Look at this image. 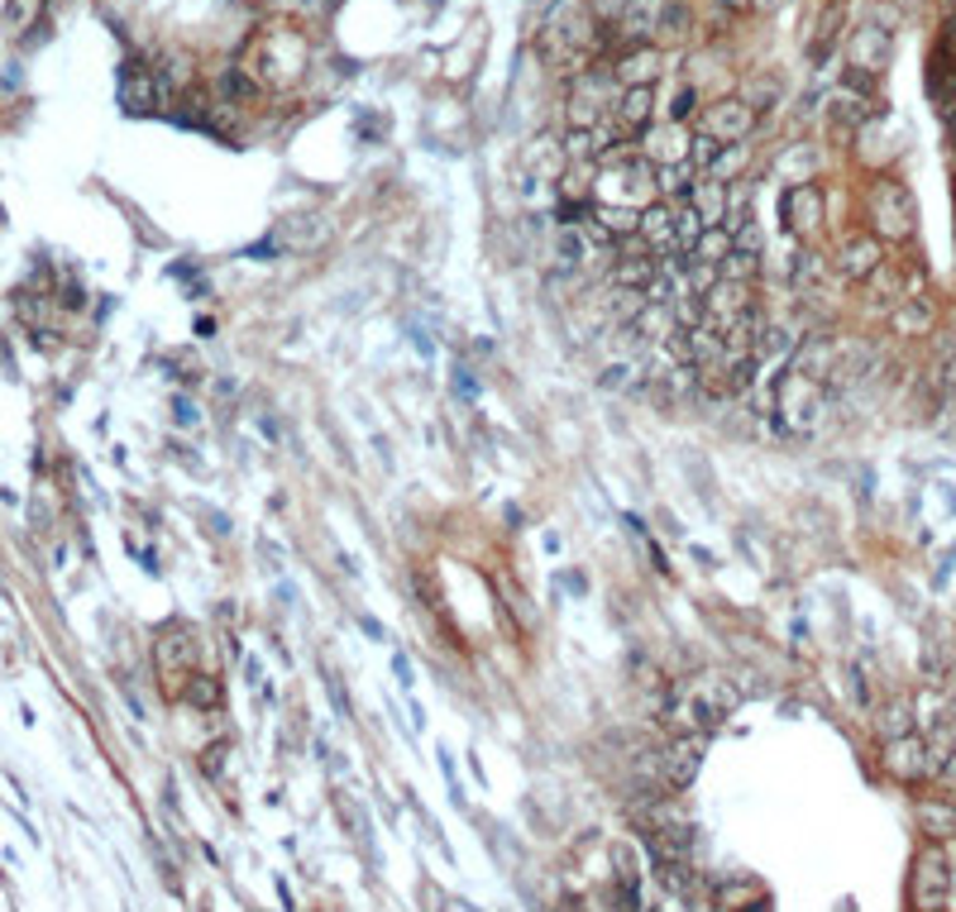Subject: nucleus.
Returning <instances> with one entry per match:
<instances>
[{"label":"nucleus","mask_w":956,"mask_h":912,"mask_svg":"<svg viewBox=\"0 0 956 912\" xmlns=\"http://www.w3.org/2000/svg\"><path fill=\"white\" fill-rule=\"evenodd\" d=\"M732 707H737V689H727L717 679H703V683L693 679L665 697V717H670L675 731H713V726H723Z\"/></svg>","instance_id":"nucleus-1"},{"label":"nucleus","mask_w":956,"mask_h":912,"mask_svg":"<svg viewBox=\"0 0 956 912\" xmlns=\"http://www.w3.org/2000/svg\"><path fill=\"white\" fill-rule=\"evenodd\" d=\"M822 402H828V382L808 378L804 368H790L775 382V402H770V416H775V430H814L822 416Z\"/></svg>","instance_id":"nucleus-2"},{"label":"nucleus","mask_w":956,"mask_h":912,"mask_svg":"<svg viewBox=\"0 0 956 912\" xmlns=\"http://www.w3.org/2000/svg\"><path fill=\"white\" fill-rule=\"evenodd\" d=\"M618 96H622V82L612 68H594L584 72L579 82L569 91V125L574 129H598L612 120V111H618Z\"/></svg>","instance_id":"nucleus-3"},{"label":"nucleus","mask_w":956,"mask_h":912,"mask_svg":"<svg viewBox=\"0 0 956 912\" xmlns=\"http://www.w3.org/2000/svg\"><path fill=\"white\" fill-rule=\"evenodd\" d=\"M947 889H952L947 851H942V845H923L919 861H913V889H909V903H913V908H942V903H947Z\"/></svg>","instance_id":"nucleus-4"},{"label":"nucleus","mask_w":956,"mask_h":912,"mask_svg":"<svg viewBox=\"0 0 956 912\" xmlns=\"http://www.w3.org/2000/svg\"><path fill=\"white\" fill-rule=\"evenodd\" d=\"M871 224L880 240H909L913 234V201L909 192L895 187V182H880L871 192Z\"/></svg>","instance_id":"nucleus-5"},{"label":"nucleus","mask_w":956,"mask_h":912,"mask_svg":"<svg viewBox=\"0 0 956 912\" xmlns=\"http://www.w3.org/2000/svg\"><path fill=\"white\" fill-rule=\"evenodd\" d=\"M751 311V282H732V277H717V282L703 292V325H713L717 335H727L741 315Z\"/></svg>","instance_id":"nucleus-6"},{"label":"nucleus","mask_w":956,"mask_h":912,"mask_svg":"<svg viewBox=\"0 0 956 912\" xmlns=\"http://www.w3.org/2000/svg\"><path fill=\"white\" fill-rule=\"evenodd\" d=\"M780 220H784V234L790 240H808V234L822 230V192L814 182H798V187L784 192L780 201Z\"/></svg>","instance_id":"nucleus-7"},{"label":"nucleus","mask_w":956,"mask_h":912,"mask_svg":"<svg viewBox=\"0 0 956 912\" xmlns=\"http://www.w3.org/2000/svg\"><path fill=\"white\" fill-rule=\"evenodd\" d=\"M163 101V82L153 77V68H143L139 58H129L120 68V111L143 120V115H153Z\"/></svg>","instance_id":"nucleus-8"},{"label":"nucleus","mask_w":956,"mask_h":912,"mask_svg":"<svg viewBox=\"0 0 956 912\" xmlns=\"http://www.w3.org/2000/svg\"><path fill=\"white\" fill-rule=\"evenodd\" d=\"M699 129H703V135H713L717 143H741V139L756 129V105L741 101V96L717 101V105H709V111H703Z\"/></svg>","instance_id":"nucleus-9"},{"label":"nucleus","mask_w":956,"mask_h":912,"mask_svg":"<svg viewBox=\"0 0 956 912\" xmlns=\"http://www.w3.org/2000/svg\"><path fill=\"white\" fill-rule=\"evenodd\" d=\"M703 764V731H679L670 750H660V784L665 788H689Z\"/></svg>","instance_id":"nucleus-10"},{"label":"nucleus","mask_w":956,"mask_h":912,"mask_svg":"<svg viewBox=\"0 0 956 912\" xmlns=\"http://www.w3.org/2000/svg\"><path fill=\"white\" fill-rule=\"evenodd\" d=\"M656 120V86H622L618 111H612V125H618L622 139H641Z\"/></svg>","instance_id":"nucleus-11"},{"label":"nucleus","mask_w":956,"mask_h":912,"mask_svg":"<svg viewBox=\"0 0 956 912\" xmlns=\"http://www.w3.org/2000/svg\"><path fill=\"white\" fill-rule=\"evenodd\" d=\"M689 143H693V129L684 120H670V125H650L646 135H641V153L650 158L656 168L665 163H689Z\"/></svg>","instance_id":"nucleus-12"},{"label":"nucleus","mask_w":956,"mask_h":912,"mask_svg":"<svg viewBox=\"0 0 956 912\" xmlns=\"http://www.w3.org/2000/svg\"><path fill=\"white\" fill-rule=\"evenodd\" d=\"M885 764H889V774H899V778H923L937 764V755L909 731V736H895L885 746Z\"/></svg>","instance_id":"nucleus-13"},{"label":"nucleus","mask_w":956,"mask_h":912,"mask_svg":"<svg viewBox=\"0 0 956 912\" xmlns=\"http://www.w3.org/2000/svg\"><path fill=\"white\" fill-rule=\"evenodd\" d=\"M612 72H618L622 86H650L660 77V44H632L612 58Z\"/></svg>","instance_id":"nucleus-14"},{"label":"nucleus","mask_w":956,"mask_h":912,"mask_svg":"<svg viewBox=\"0 0 956 912\" xmlns=\"http://www.w3.org/2000/svg\"><path fill=\"white\" fill-rule=\"evenodd\" d=\"M636 230L650 240V249L656 254H675L679 249V224H675V206H665V201H650V206H641V216H636Z\"/></svg>","instance_id":"nucleus-15"},{"label":"nucleus","mask_w":956,"mask_h":912,"mask_svg":"<svg viewBox=\"0 0 956 912\" xmlns=\"http://www.w3.org/2000/svg\"><path fill=\"white\" fill-rule=\"evenodd\" d=\"M159 669L173 673V679H192L196 673V640H192L187 626H173L159 640Z\"/></svg>","instance_id":"nucleus-16"},{"label":"nucleus","mask_w":956,"mask_h":912,"mask_svg":"<svg viewBox=\"0 0 956 912\" xmlns=\"http://www.w3.org/2000/svg\"><path fill=\"white\" fill-rule=\"evenodd\" d=\"M689 206L703 216V224H723V216H727V182L699 177V182H693V192H689Z\"/></svg>","instance_id":"nucleus-17"},{"label":"nucleus","mask_w":956,"mask_h":912,"mask_svg":"<svg viewBox=\"0 0 956 912\" xmlns=\"http://www.w3.org/2000/svg\"><path fill=\"white\" fill-rule=\"evenodd\" d=\"M889 58V38L880 30H861L856 38H851V68L861 72H880Z\"/></svg>","instance_id":"nucleus-18"},{"label":"nucleus","mask_w":956,"mask_h":912,"mask_svg":"<svg viewBox=\"0 0 956 912\" xmlns=\"http://www.w3.org/2000/svg\"><path fill=\"white\" fill-rule=\"evenodd\" d=\"M656 273H660L656 254H618V263H612V282H618V287H641V292L650 287V277H656Z\"/></svg>","instance_id":"nucleus-19"},{"label":"nucleus","mask_w":956,"mask_h":912,"mask_svg":"<svg viewBox=\"0 0 956 912\" xmlns=\"http://www.w3.org/2000/svg\"><path fill=\"white\" fill-rule=\"evenodd\" d=\"M689 5L684 0H660L656 5V44H679L689 38Z\"/></svg>","instance_id":"nucleus-20"},{"label":"nucleus","mask_w":956,"mask_h":912,"mask_svg":"<svg viewBox=\"0 0 956 912\" xmlns=\"http://www.w3.org/2000/svg\"><path fill=\"white\" fill-rule=\"evenodd\" d=\"M875 268H880V244H875V240H846L842 273L846 277H871Z\"/></svg>","instance_id":"nucleus-21"},{"label":"nucleus","mask_w":956,"mask_h":912,"mask_svg":"<svg viewBox=\"0 0 956 912\" xmlns=\"http://www.w3.org/2000/svg\"><path fill=\"white\" fill-rule=\"evenodd\" d=\"M703 173L693 163H665V168H656V182H660V196H679V201H689V192H693V182H699Z\"/></svg>","instance_id":"nucleus-22"},{"label":"nucleus","mask_w":956,"mask_h":912,"mask_svg":"<svg viewBox=\"0 0 956 912\" xmlns=\"http://www.w3.org/2000/svg\"><path fill=\"white\" fill-rule=\"evenodd\" d=\"M717 277H732V282H756V277H761V254H756V249H732V254L717 263Z\"/></svg>","instance_id":"nucleus-23"},{"label":"nucleus","mask_w":956,"mask_h":912,"mask_svg":"<svg viewBox=\"0 0 956 912\" xmlns=\"http://www.w3.org/2000/svg\"><path fill=\"white\" fill-rule=\"evenodd\" d=\"M732 249H737V240H732V234H727V224H709V230L699 234V244H693V254H699L703 263H713V268H717V263H723V258L732 254Z\"/></svg>","instance_id":"nucleus-24"},{"label":"nucleus","mask_w":956,"mask_h":912,"mask_svg":"<svg viewBox=\"0 0 956 912\" xmlns=\"http://www.w3.org/2000/svg\"><path fill=\"white\" fill-rule=\"evenodd\" d=\"M220 96L226 101H254L258 96V77L249 68H226L220 72Z\"/></svg>","instance_id":"nucleus-25"},{"label":"nucleus","mask_w":956,"mask_h":912,"mask_svg":"<svg viewBox=\"0 0 956 912\" xmlns=\"http://www.w3.org/2000/svg\"><path fill=\"white\" fill-rule=\"evenodd\" d=\"M598 153H602L598 129H569V139H565V163H594Z\"/></svg>","instance_id":"nucleus-26"},{"label":"nucleus","mask_w":956,"mask_h":912,"mask_svg":"<svg viewBox=\"0 0 956 912\" xmlns=\"http://www.w3.org/2000/svg\"><path fill=\"white\" fill-rule=\"evenodd\" d=\"M794 354V345H790V330L784 325H765L761 330V339H756V359H790Z\"/></svg>","instance_id":"nucleus-27"},{"label":"nucleus","mask_w":956,"mask_h":912,"mask_svg":"<svg viewBox=\"0 0 956 912\" xmlns=\"http://www.w3.org/2000/svg\"><path fill=\"white\" fill-rule=\"evenodd\" d=\"M909 731H913V707H909V697H895V707L880 712V736L895 740V736H909Z\"/></svg>","instance_id":"nucleus-28"},{"label":"nucleus","mask_w":956,"mask_h":912,"mask_svg":"<svg viewBox=\"0 0 956 912\" xmlns=\"http://www.w3.org/2000/svg\"><path fill=\"white\" fill-rule=\"evenodd\" d=\"M723 149H727V143H717L713 135H703V129H693V143H689V163L699 168L703 177H709V173H713V163H717V153H723Z\"/></svg>","instance_id":"nucleus-29"},{"label":"nucleus","mask_w":956,"mask_h":912,"mask_svg":"<svg viewBox=\"0 0 956 912\" xmlns=\"http://www.w3.org/2000/svg\"><path fill=\"white\" fill-rule=\"evenodd\" d=\"M220 697H226V693H220L216 679H201V673H192V679H187V703L192 707H220Z\"/></svg>","instance_id":"nucleus-30"},{"label":"nucleus","mask_w":956,"mask_h":912,"mask_svg":"<svg viewBox=\"0 0 956 912\" xmlns=\"http://www.w3.org/2000/svg\"><path fill=\"white\" fill-rule=\"evenodd\" d=\"M584 254H588V249H584V234H579V230H565V234H560V268H579Z\"/></svg>","instance_id":"nucleus-31"},{"label":"nucleus","mask_w":956,"mask_h":912,"mask_svg":"<svg viewBox=\"0 0 956 912\" xmlns=\"http://www.w3.org/2000/svg\"><path fill=\"white\" fill-rule=\"evenodd\" d=\"M741 163H746V153L737 149V143H727V149H723V153H717V163H713V173H709V177H717V182H727V177H732V173H737V168H741Z\"/></svg>","instance_id":"nucleus-32"},{"label":"nucleus","mask_w":956,"mask_h":912,"mask_svg":"<svg viewBox=\"0 0 956 912\" xmlns=\"http://www.w3.org/2000/svg\"><path fill=\"white\" fill-rule=\"evenodd\" d=\"M675 325H679V330H693V325H703V301H699V297H684V301H675Z\"/></svg>","instance_id":"nucleus-33"},{"label":"nucleus","mask_w":956,"mask_h":912,"mask_svg":"<svg viewBox=\"0 0 956 912\" xmlns=\"http://www.w3.org/2000/svg\"><path fill=\"white\" fill-rule=\"evenodd\" d=\"M632 378H636V368H632V363H622V368H608V373H602L598 382H602L608 392H618V388H632Z\"/></svg>","instance_id":"nucleus-34"},{"label":"nucleus","mask_w":956,"mask_h":912,"mask_svg":"<svg viewBox=\"0 0 956 912\" xmlns=\"http://www.w3.org/2000/svg\"><path fill=\"white\" fill-rule=\"evenodd\" d=\"M454 396H464V402H474L479 396V382L464 373V368H454Z\"/></svg>","instance_id":"nucleus-35"},{"label":"nucleus","mask_w":956,"mask_h":912,"mask_svg":"<svg viewBox=\"0 0 956 912\" xmlns=\"http://www.w3.org/2000/svg\"><path fill=\"white\" fill-rule=\"evenodd\" d=\"M923 822L933 827V831H952L956 817H952V812H937V808H923Z\"/></svg>","instance_id":"nucleus-36"},{"label":"nucleus","mask_w":956,"mask_h":912,"mask_svg":"<svg viewBox=\"0 0 956 912\" xmlns=\"http://www.w3.org/2000/svg\"><path fill=\"white\" fill-rule=\"evenodd\" d=\"M689 111H693V91H679L675 105H670V120H684Z\"/></svg>","instance_id":"nucleus-37"},{"label":"nucleus","mask_w":956,"mask_h":912,"mask_svg":"<svg viewBox=\"0 0 956 912\" xmlns=\"http://www.w3.org/2000/svg\"><path fill=\"white\" fill-rule=\"evenodd\" d=\"M942 48H947L952 58H956V10L947 15V24H942Z\"/></svg>","instance_id":"nucleus-38"},{"label":"nucleus","mask_w":956,"mask_h":912,"mask_svg":"<svg viewBox=\"0 0 956 912\" xmlns=\"http://www.w3.org/2000/svg\"><path fill=\"white\" fill-rule=\"evenodd\" d=\"M392 669H398V679H402V683H412V665H407L402 655H392Z\"/></svg>","instance_id":"nucleus-39"},{"label":"nucleus","mask_w":956,"mask_h":912,"mask_svg":"<svg viewBox=\"0 0 956 912\" xmlns=\"http://www.w3.org/2000/svg\"><path fill=\"white\" fill-rule=\"evenodd\" d=\"M713 5H723V10H746L751 0H713Z\"/></svg>","instance_id":"nucleus-40"}]
</instances>
